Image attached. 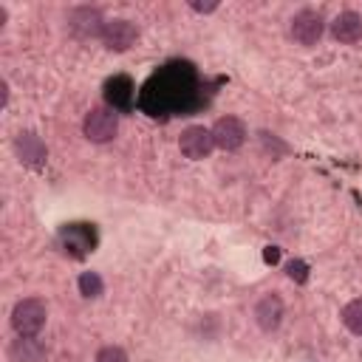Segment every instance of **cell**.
Masks as SVG:
<instances>
[{"instance_id": "6da1fadb", "label": "cell", "mask_w": 362, "mask_h": 362, "mask_svg": "<svg viewBox=\"0 0 362 362\" xmlns=\"http://www.w3.org/2000/svg\"><path fill=\"white\" fill-rule=\"evenodd\" d=\"M82 133L93 144H105L119 133V113L110 105H96L82 119Z\"/></svg>"}, {"instance_id": "7a4b0ae2", "label": "cell", "mask_w": 362, "mask_h": 362, "mask_svg": "<svg viewBox=\"0 0 362 362\" xmlns=\"http://www.w3.org/2000/svg\"><path fill=\"white\" fill-rule=\"evenodd\" d=\"M45 303L40 297H25L11 308V328L17 337H37L40 328L45 325Z\"/></svg>"}, {"instance_id": "3957f363", "label": "cell", "mask_w": 362, "mask_h": 362, "mask_svg": "<svg viewBox=\"0 0 362 362\" xmlns=\"http://www.w3.org/2000/svg\"><path fill=\"white\" fill-rule=\"evenodd\" d=\"M105 25H107V20L102 17L99 8L79 6V8H71V11H68V31H71L76 40H93V37L102 40Z\"/></svg>"}, {"instance_id": "277c9868", "label": "cell", "mask_w": 362, "mask_h": 362, "mask_svg": "<svg viewBox=\"0 0 362 362\" xmlns=\"http://www.w3.org/2000/svg\"><path fill=\"white\" fill-rule=\"evenodd\" d=\"M59 246L68 257H85L96 246V232L88 223H68L59 229Z\"/></svg>"}, {"instance_id": "5b68a950", "label": "cell", "mask_w": 362, "mask_h": 362, "mask_svg": "<svg viewBox=\"0 0 362 362\" xmlns=\"http://www.w3.org/2000/svg\"><path fill=\"white\" fill-rule=\"evenodd\" d=\"M325 31V23H322V14L314 11V8H300L294 17H291V37L300 42V45H317L320 37Z\"/></svg>"}, {"instance_id": "8992f818", "label": "cell", "mask_w": 362, "mask_h": 362, "mask_svg": "<svg viewBox=\"0 0 362 362\" xmlns=\"http://www.w3.org/2000/svg\"><path fill=\"white\" fill-rule=\"evenodd\" d=\"M178 147L187 158L192 161H201L212 153L215 141H212V130H206L204 124H189L187 130H181V139H178Z\"/></svg>"}, {"instance_id": "52a82bcc", "label": "cell", "mask_w": 362, "mask_h": 362, "mask_svg": "<svg viewBox=\"0 0 362 362\" xmlns=\"http://www.w3.org/2000/svg\"><path fill=\"white\" fill-rule=\"evenodd\" d=\"M212 141L215 147L221 150H238L243 141H246V127L238 116H221L215 124H212Z\"/></svg>"}, {"instance_id": "ba28073f", "label": "cell", "mask_w": 362, "mask_h": 362, "mask_svg": "<svg viewBox=\"0 0 362 362\" xmlns=\"http://www.w3.org/2000/svg\"><path fill=\"white\" fill-rule=\"evenodd\" d=\"M14 153H17V158H20L25 167H34V170L42 167L45 158H48V150H45L42 139H40L37 133H31V130L17 133V139H14Z\"/></svg>"}, {"instance_id": "9c48e42d", "label": "cell", "mask_w": 362, "mask_h": 362, "mask_svg": "<svg viewBox=\"0 0 362 362\" xmlns=\"http://www.w3.org/2000/svg\"><path fill=\"white\" fill-rule=\"evenodd\" d=\"M252 314H255L257 328L266 331V334H272V331L280 328L286 308H283V300H280L277 294H263V297L255 303V311H252Z\"/></svg>"}, {"instance_id": "30bf717a", "label": "cell", "mask_w": 362, "mask_h": 362, "mask_svg": "<svg viewBox=\"0 0 362 362\" xmlns=\"http://www.w3.org/2000/svg\"><path fill=\"white\" fill-rule=\"evenodd\" d=\"M139 37V28L130 20H107L105 31H102V42L107 51H127Z\"/></svg>"}, {"instance_id": "8fae6325", "label": "cell", "mask_w": 362, "mask_h": 362, "mask_svg": "<svg viewBox=\"0 0 362 362\" xmlns=\"http://www.w3.org/2000/svg\"><path fill=\"white\" fill-rule=\"evenodd\" d=\"M331 34L337 42H345V45H354L362 40V17L356 11H339L331 23Z\"/></svg>"}, {"instance_id": "7c38bea8", "label": "cell", "mask_w": 362, "mask_h": 362, "mask_svg": "<svg viewBox=\"0 0 362 362\" xmlns=\"http://www.w3.org/2000/svg\"><path fill=\"white\" fill-rule=\"evenodd\" d=\"M105 99L113 110H127L133 105V82L130 76H113L105 82Z\"/></svg>"}, {"instance_id": "4fadbf2b", "label": "cell", "mask_w": 362, "mask_h": 362, "mask_svg": "<svg viewBox=\"0 0 362 362\" xmlns=\"http://www.w3.org/2000/svg\"><path fill=\"white\" fill-rule=\"evenodd\" d=\"M45 359V345L34 337H17L8 345V362H42Z\"/></svg>"}, {"instance_id": "5bb4252c", "label": "cell", "mask_w": 362, "mask_h": 362, "mask_svg": "<svg viewBox=\"0 0 362 362\" xmlns=\"http://www.w3.org/2000/svg\"><path fill=\"white\" fill-rule=\"evenodd\" d=\"M342 325L351 331V334H356V337H362V300H351L345 308H342Z\"/></svg>"}, {"instance_id": "9a60e30c", "label": "cell", "mask_w": 362, "mask_h": 362, "mask_svg": "<svg viewBox=\"0 0 362 362\" xmlns=\"http://www.w3.org/2000/svg\"><path fill=\"white\" fill-rule=\"evenodd\" d=\"M79 291H82V297H99L105 291V283L96 272H82L79 274Z\"/></svg>"}, {"instance_id": "2e32d148", "label": "cell", "mask_w": 362, "mask_h": 362, "mask_svg": "<svg viewBox=\"0 0 362 362\" xmlns=\"http://www.w3.org/2000/svg\"><path fill=\"white\" fill-rule=\"evenodd\" d=\"M96 362H127V354L119 345H105V348H99Z\"/></svg>"}, {"instance_id": "e0dca14e", "label": "cell", "mask_w": 362, "mask_h": 362, "mask_svg": "<svg viewBox=\"0 0 362 362\" xmlns=\"http://www.w3.org/2000/svg\"><path fill=\"white\" fill-rule=\"evenodd\" d=\"M286 274L294 280V283H305L308 280V266L303 260H288L286 263Z\"/></svg>"}, {"instance_id": "ac0fdd59", "label": "cell", "mask_w": 362, "mask_h": 362, "mask_svg": "<svg viewBox=\"0 0 362 362\" xmlns=\"http://www.w3.org/2000/svg\"><path fill=\"white\" fill-rule=\"evenodd\" d=\"M189 8L198 11V14H209V11L218 8V0H206V3H201V0H189Z\"/></svg>"}, {"instance_id": "d6986e66", "label": "cell", "mask_w": 362, "mask_h": 362, "mask_svg": "<svg viewBox=\"0 0 362 362\" xmlns=\"http://www.w3.org/2000/svg\"><path fill=\"white\" fill-rule=\"evenodd\" d=\"M0 105H3V107L8 105V82H6V79L0 82Z\"/></svg>"}, {"instance_id": "ffe728a7", "label": "cell", "mask_w": 362, "mask_h": 362, "mask_svg": "<svg viewBox=\"0 0 362 362\" xmlns=\"http://www.w3.org/2000/svg\"><path fill=\"white\" fill-rule=\"evenodd\" d=\"M277 257H280V252H277L274 246H269V249H266V263H277Z\"/></svg>"}]
</instances>
